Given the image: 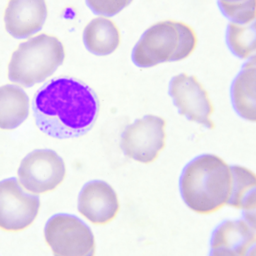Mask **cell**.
Instances as JSON below:
<instances>
[{
	"label": "cell",
	"instance_id": "obj_13",
	"mask_svg": "<svg viewBox=\"0 0 256 256\" xmlns=\"http://www.w3.org/2000/svg\"><path fill=\"white\" fill-rule=\"evenodd\" d=\"M256 56L242 66L232 82L231 100L236 112L242 118L256 120Z\"/></svg>",
	"mask_w": 256,
	"mask_h": 256
},
{
	"label": "cell",
	"instance_id": "obj_4",
	"mask_svg": "<svg viewBox=\"0 0 256 256\" xmlns=\"http://www.w3.org/2000/svg\"><path fill=\"white\" fill-rule=\"evenodd\" d=\"M64 50L57 38L42 34L18 46L8 64L10 81L33 86L51 76L64 61Z\"/></svg>",
	"mask_w": 256,
	"mask_h": 256
},
{
	"label": "cell",
	"instance_id": "obj_10",
	"mask_svg": "<svg viewBox=\"0 0 256 256\" xmlns=\"http://www.w3.org/2000/svg\"><path fill=\"white\" fill-rule=\"evenodd\" d=\"M256 240V214L244 212V220H225L216 226L212 234L210 255H250Z\"/></svg>",
	"mask_w": 256,
	"mask_h": 256
},
{
	"label": "cell",
	"instance_id": "obj_19",
	"mask_svg": "<svg viewBox=\"0 0 256 256\" xmlns=\"http://www.w3.org/2000/svg\"><path fill=\"white\" fill-rule=\"evenodd\" d=\"M130 2L131 1H87L86 4L97 14L112 16Z\"/></svg>",
	"mask_w": 256,
	"mask_h": 256
},
{
	"label": "cell",
	"instance_id": "obj_14",
	"mask_svg": "<svg viewBox=\"0 0 256 256\" xmlns=\"http://www.w3.org/2000/svg\"><path fill=\"white\" fill-rule=\"evenodd\" d=\"M29 98L24 90L16 85L0 87V129L14 130L28 118Z\"/></svg>",
	"mask_w": 256,
	"mask_h": 256
},
{
	"label": "cell",
	"instance_id": "obj_18",
	"mask_svg": "<svg viewBox=\"0 0 256 256\" xmlns=\"http://www.w3.org/2000/svg\"><path fill=\"white\" fill-rule=\"evenodd\" d=\"M220 11L232 23L248 25L256 21V3L252 1H219Z\"/></svg>",
	"mask_w": 256,
	"mask_h": 256
},
{
	"label": "cell",
	"instance_id": "obj_8",
	"mask_svg": "<svg viewBox=\"0 0 256 256\" xmlns=\"http://www.w3.org/2000/svg\"><path fill=\"white\" fill-rule=\"evenodd\" d=\"M38 196L22 189L16 178L0 182V228L8 232L24 230L33 224L40 209Z\"/></svg>",
	"mask_w": 256,
	"mask_h": 256
},
{
	"label": "cell",
	"instance_id": "obj_1",
	"mask_svg": "<svg viewBox=\"0 0 256 256\" xmlns=\"http://www.w3.org/2000/svg\"><path fill=\"white\" fill-rule=\"evenodd\" d=\"M32 108L38 129L51 138L62 140L86 134L97 120L100 104L96 92L86 83L60 76L38 90Z\"/></svg>",
	"mask_w": 256,
	"mask_h": 256
},
{
	"label": "cell",
	"instance_id": "obj_7",
	"mask_svg": "<svg viewBox=\"0 0 256 256\" xmlns=\"http://www.w3.org/2000/svg\"><path fill=\"white\" fill-rule=\"evenodd\" d=\"M62 158L52 150H37L22 160L18 170L22 186L35 194L54 190L66 177Z\"/></svg>",
	"mask_w": 256,
	"mask_h": 256
},
{
	"label": "cell",
	"instance_id": "obj_15",
	"mask_svg": "<svg viewBox=\"0 0 256 256\" xmlns=\"http://www.w3.org/2000/svg\"><path fill=\"white\" fill-rule=\"evenodd\" d=\"M83 40L87 50L92 54L108 56L120 45V32L112 20L98 17L90 22L84 28Z\"/></svg>",
	"mask_w": 256,
	"mask_h": 256
},
{
	"label": "cell",
	"instance_id": "obj_5",
	"mask_svg": "<svg viewBox=\"0 0 256 256\" xmlns=\"http://www.w3.org/2000/svg\"><path fill=\"white\" fill-rule=\"evenodd\" d=\"M44 236L56 256L94 255L95 240L91 228L74 215H54L46 223Z\"/></svg>",
	"mask_w": 256,
	"mask_h": 256
},
{
	"label": "cell",
	"instance_id": "obj_17",
	"mask_svg": "<svg viewBox=\"0 0 256 256\" xmlns=\"http://www.w3.org/2000/svg\"><path fill=\"white\" fill-rule=\"evenodd\" d=\"M226 42L228 49L236 57L250 58L256 52V21L246 26L228 24Z\"/></svg>",
	"mask_w": 256,
	"mask_h": 256
},
{
	"label": "cell",
	"instance_id": "obj_3",
	"mask_svg": "<svg viewBox=\"0 0 256 256\" xmlns=\"http://www.w3.org/2000/svg\"><path fill=\"white\" fill-rule=\"evenodd\" d=\"M197 42L196 32L187 24L173 20L158 22L150 27L136 42L132 60L142 68L182 60L194 52Z\"/></svg>",
	"mask_w": 256,
	"mask_h": 256
},
{
	"label": "cell",
	"instance_id": "obj_11",
	"mask_svg": "<svg viewBox=\"0 0 256 256\" xmlns=\"http://www.w3.org/2000/svg\"><path fill=\"white\" fill-rule=\"evenodd\" d=\"M78 210L95 224H106L115 219L120 209L118 198L112 186L103 180L85 184L78 198Z\"/></svg>",
	"mask_w": 256,
	"mask_h": 256
},
{
	"label": "cell",
	"instance_id": "obj_12",
	"mask_svg": "<svg viewBox=\"0 0 256 256\" xmlns=\"http://www.w3.org/2000/svg\"><path fill=\"white\" fill-rule=\"evenodd\" d=\"M47 14L42 0L10 1L4 14L6 30L15 38H26L42 30Z\"/></svg>",
	"mask_w": 256,
	"mask_h": 256
},
{
	"label": "cell",
	"instance_id": "obj_9",
	"mask_svg": "<svg viewBox=\"0 0 256 256\" xmlns=\"http://www.w3.org/2000/svg\"><path fill=\"white\" fill-rule=\"evenodd\" d=\"M168 94L180 115L208 129H214V124L211 119L214 112L212 104L208 92L196 76L185 73L174 76L170 83Z\"/></svg>",
	"mask_w": 256,
	"mask_h": 256
},
{
	"label": "cell",
	"instance_id": "obj_6",
	"mask_svg": "<svg viewBox=\"0 0 256 256\" xmlns=\"http://www.w3.org/2000/svg\"><path fill=\"white\" fill-rule=\"evenodd\" d=\"M166 124L164 119L153 115L129 124L121 136L120 148L124 154L140 163L154 162L165 148Z\"/></svg>",
	"mask_w": 256,
	"mask_h": 256
},
{
	"label": "cell",
	"instance_id": "obj_16",
	"mask_svg": "<svg viewBox=\"0 0 256 256\" xmlns=\"http://www.w3.org/2000/svg\"><path fill=\"white\" fill-rule=\"evenodd\" d=\"M232 182L231 194L226 204L250 212L256 210V174L245 167L230 166Z\"/></svg>",
	"mask_w": 256,
	"mask_h": 256
},
{
	"label": "cell",
	"instance_id": "obj_2",
	"mask_svg": "<svg viewBox=\"0 0 256 256\" xmlns=\"http://www.w3.org/2000/svg\"><path fill=\"white\" fill-rule=\"evenodd\" d=\"M230 166L214 154L200 155L182 170L180 190L186 206L198 214H208L226 204L232 189Z\"/></svg>",
	"mask_w": 256,
	"mask_h": 256
}]
</instances>
